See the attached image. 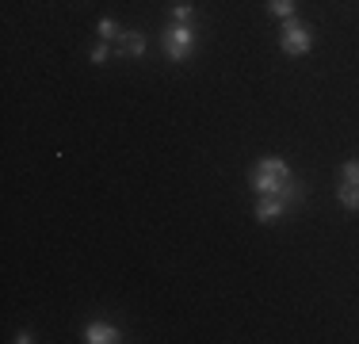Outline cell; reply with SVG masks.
<instances>
[{
    "label": "cell",
    "instance_id": "6",
    "mask_svg": "<svg viewBox=\"0 0 359 344\" xmlns=\"http://www.w3.org/2000/svg\"><path fill=\"white\" fill-rule=\"evenodd\" d=\"M118 46H123V54H130V58H142V54H145V39H142L138 31H123Z\"/></svg>",
    "mask_w": 359,
    "mask_h": 344
},
{
    "label": "cell",
    "instance_id": "8",
    "mask_svg": "<svg viewBox=\"0 0 359 344\" xmlns=\"http://www.w3.org/2000/svg\"><path fill=\"white\" fill-rule=\"evenodd\" d=\"M268 12H271V15H283V20H290V15L298 12V0H268Z\"/></svg>",
    "mask_w": 359,
    "mask_h": 344
},
{
    "label": "cell",
    "instance_id": "7",
    "mask_svg": "<svg viewBox=\"0 0 359 344\" xmlns=\"http://www.w3.org/2000/svg\"><path fill=\"white\" fill-rule=\"evenodd\" d=\"M337 199H340V206H348V211H359V184H340V192H337Z\"/></svg>",
    "mask_w": 359,
    "mask_h": 344
},
{
    "label": "cell",
    "instance_id": "4",
    "mask_svg": "<svg viewBox=\"0 0 359 344\" xmlns=\"http://www.w3.org/2000/svg\"><path fill=\"white\" fill-rule=\"evenodd\" d=\"M283 206H287V199H279V195H264L260 206H256V222H264V226L279 222L283 218Z\"/></svg>",
    "mask_w": 359,
    "mask_h": 344
},
{
    "label": "cell",
    "instance_id": "1",
    "mask_svg": "<svg viewBox=\"0 0 359 344\" xmlns=\"http://www.w3.org/2000/svg\"><path fill=\"white\" fill-rule=\"evenodd\" d=\"M252 187L260 195H279V199H298V187L290 180V168L279 157H264L260 165L252 168Z\"/></svg>",
    "mask_w": 359,
    "mask_h": 344
},
{
    "label": "cell",
    "instance_id": "3",
    "mask_svg": "<svg viewBox=\"0 0 359 344\" xmlns=\"http://www.w3.org/2000/svg\"><path fill=\"white\" fill-rule=\"evenodd\" d=\"M191 42H195V31L187 27V23H172V27L165 31V54L172 58V62H184V58L191 54Z\"/></svg>",
    "mask_w": 359,
    "mask_h": 344
},
{
    "label": "cell",
    "instance_id": "10",
    "mask_svg": "<svg viewBox=\"0 0 359 344\" xmlns=\"http://www.w3.org/2000/svg\"><path fill=\"white\" fill-rule=\"evenodd\" d=\"M191 15H195L191 0H176L172 4V23H191Z\"/></svg>",
    "mask_w": 359,
    "mask_h": 344
},
{
    "label": "cell",
    "instance_id": "2",
    "mask_svg": "<svg viewBox=\"0 0 359 344\" xmlns=\"http://www.w3.org/2000/svg\"><path fill=\"white\" fill-rule=\"evenodd\" d=\"M279 42H283V50L290 58H302V54H310V46H313V34L306 23H298L294 15L283 23V34H279Z\"/></svg>",
    "mask_w": 359,
    "mask_h": 344
},
{
    "label": "cell",
    "instance_id": "12",
    "mask_svg": "<svg viewBox=\"0 0 359 344\" xmlns=\"http://www.w3.org/2000/svg\"><path fill=\"white\" fill-rule=\"evenodd\" d=\"M340 172H344V180H352V184H359V161H348V165L340 168Z\"/></svg>",
    "mask_w": 359,
    "mask_h": 344
},
{
    "label": "cell",
    "instance_id": "11",
    "mask_svg": "<svg viewBox=\"0 0 359 344\" xmlns=\"http://www.w3.org/2000/svg\"><path fill=\"white\" fill-rule=\"evenodd\" d=\"M107 54H111V50H107V42H100V46H92V65H104L107 62Z\"/></svg>",
    "mask_w": 359,
    "mask_h": 344
},
{
    "label": "cell",
    "instance_id": "9",
    "mask_svg": "<svg viewBox=\"0 0 359 344\" xmlns=\"http://www.w3.org/2000/svg\"><path fill=\"white\" fill-rule=\"evenodd\" d=\"M100 42H115V39H123V27H118L115 20H100Z\"/></svg>",
    "mask_w": 359,
    "mask_h": 344
},
{
    "label": "cell",
    "instance_id": "5",
    "mask_svg": "<svg viewBox=\"0 0 359 344\" xmlns=\"http://www.w3.org/2000/svg\"><path fill=\"white\" fill-rule=\"evenodd\" d=\"M84 340H88V344H115V340H123V337H118L115 325L92 322V325H84Z\"/></svg>",
    "mask_w": 359,
    "mask_h": 344
}]
</instances>
